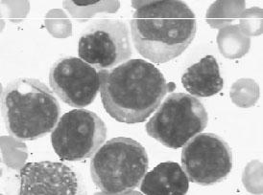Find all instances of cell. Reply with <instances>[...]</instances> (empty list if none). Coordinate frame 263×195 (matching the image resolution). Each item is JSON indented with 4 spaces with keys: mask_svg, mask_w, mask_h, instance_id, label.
<instances>
[{
    "mask_svg": "<svg viewBox=\"0 0 263 195\" xmlns=\"http://www.w3.org/2000/svg\"><path fill=\"white\" fill-rule=\"evenodd\" d=\"M130 26L139 55L159 64L181 56L197 32L193 11L180 0L145 2L134 13Z\"/></svg>",
    "mask_w": 263,
    "mask_h": 195,
    "instance_id": "2",
    "label": "cell"
},
{
    "mask_svg": "<svg viewBox=\"0 0 263 195\" xmlns=\"http://www.w3.org/2000/svg\"><path fill=\"white\" fill-rule=\"evenodd\" d=\"M182 167L190 182L201 186L214 185L232 171V149L218 135L199 133L183 146Z\"/></svg>",
    "mask_w": 263,
    "mask_h": 195,
    "instance_id": "8",
    "label": "cell"
},
{
    "mask_svg": "<svg viewBox=\"0 0 263 195\" xmlns=\"http://www.w3.org/2000/svg\"><path fill=\"white\" fill-rule=\"evenodd\" d=\"M49 84L62 101L78 109L91 104L100 91V78L96 69L76 57L55 61L49 72Z\"/></svg>",
    "mask_w": 263,
    "mask_h": 195,
    "instance_id": "9",
    "label": "cell"
},
{
    "mask_svg": "<svg viewBox=\"0 0 263 195\" xmlns=\"http://www.w3.org/2000/svg\"><path fill=\"white\" fill-rule=\"evenodd\" d=\"M185 90L194 97L208 98L219 93L224 86L219 65L213 56H205L190 66L182 77Z\"/></svg>",
    "mask_w": 263,
    "mask_h": 195,
    "instance_id": "12",
    "label": "cell"
},
{
    "mask_svg": "<svg viewBox=\"0 0 263 195\" xmlns=\"http://www.w3.org/2000/svg\"><path fill=\"white\" fill-rule=\"evenodd\" d=\"M146 149L136 140L112 138L90 161V176L104 194H127L138 188L147 174Z\"/></svg>",
    "mask_w": 263,
    "mask_h": 195,
    "instance_id": "4",
    "label": "cell"
},
{
    "mask_svg": "<svg viewBox=\"0 0 263 195\" xmlns=\"http://www.w3.org/2000/svg\"><path fill=\"white\" fill-rule=\"evenodd\" d=\"M190 188V180L183 167L175 162H164L147 172L140 190L148 195H183Z\"/></svg>",
    "mask_w": 263,
    "mask_h": 195,
    "instance_id": "11",
    "label": "cell"
},
{
    "mask_svg": "<svg viewBox=\"0 0 263 195\" xmlns=\"http://www.w3.org/2000/svg\"><path fill=\"white\" fill-rule=\"evenodd\" d=\"M1 114L8 133L18 141H35L56 127L61 114L57 98L37 79L18 78L1 94Z\"/></svg>",
    "mask_w": 263,
    "mask_h": 195,
    "instance_id": "3",
    "label": "cell"
},
{
    "mask_svg": "<svg viewBox=\"0 0 263 195\" xmlns=\"http://www.w3.org/2000/svg\"><path fill=\"white\" fill-rule=\"evenodd\" d=\"M20 176V194L78 193V178L73 170L63 163L49 161L27 163L22 166Z\"/></svg>",
    "mask_w": 263,
    "mask_h": 195,
    "instance_id": "10",
    "label": "cell"
},
{
    "mask_svg": "<svg viewBox=\"0 0 263 195\" xmlns=\"http://www.w3.org/2000/svg\"><path fill=\"white\" fill-rule=\"evenodd\" d=\"M107 133L106 123L96 113L88 109H73L60 118L52 131V146L62 160L84 161L102 146Z\"/></svg>",
    "mask_w": 263,
    "mask_h": 195,
    "instance_id": "6",
    "label": "cell"
},
{
    "mask_svg": "<svg viewBox=\"0 0 263 195\" xmlns=\"http://www.w3.org/2000/svg\"><path fill=\"white\" fill-rule=\"evenodd\" d=\"M78 55L99 71L124 62L133 55L127 24L112 18H101L89 23L81 34Z\"/></svg>",
    "mask_w": 263,
    "mask_h": 195,
    "instance_id": "7",
    "label": "cell"
},
{
    "mask_svg": "<svg viewBox=\"0 0 263 195\" xmlns=\"http://www.w3.org/2000/svg\"><path fill=\"white\" fill-rule=\"evenodd\" d=\"M209 114L194 96L172 93L162 101L145 125L147 134L161 145L178 149L205 129Z\"/></svg>",
    "mask_w": 263,
    "mask_h": 195,
    "instance_id": "5",
    "label": "cell"
},
{
    "mask_svg": "<svg viewBox=\"0 0 263 195\" xmlns=\"http://www.w3.org/2000/svg\"><path fill=\"white\" fill-rule=\"evenodd\" d=\"M98 74L103 106L119 123L145 122L168 90L163 74L144 59H129Z\"/></svg>",
    "mask_w": 263,
    "mask_h": 195,
    "instance_id": "1",
    "label": "cell"
}]
</instances>
